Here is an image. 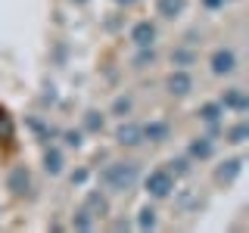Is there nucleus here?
<instances>
[{
    "label": "nucleus",
    "mask_w": 249,
    "mask_h": 233,
    "mask_svg": "<svg viewBox=\"0 0 249 233\" xmlns=\"http://www.w3.org/2000/svg\"><path fill=\"white\" fill-rule=\"evenodd\" d=\"M224 0H206V6H221Z\"/></svg>",
    "instance_id": "24"
},
{
    "label": "nucleus",
    "mask_w": 249,
    "mask_h": 233,
    "mask_svg": "<svg viewBox=\"0 0 249 233\" xmlns=\"http://www.w3.org/2000/svg\"><path fill=\"white\" fill-rule=\"evenodd\" d=\"M84 124H88L90 131H100V128H103V118H97V112H88V118H84Z\"/></svg>",
    "instance_id": "17"
},
{
    "label": "nucleus",
    "mask_w": 249,
    "mask_h": 233,
    "mask_svg": "<svg viewBox=\"0 0 249 233\" xmlns=\"http://www.w3.org/2000/svg\"><path fill=\"white\" fill-rule=\"evenodd\" d=\"M171 190H175V177H171V171H153L150 177H146V193L156 199H165L171 196Z\"/></svg>",
    "instance_id": "2"
},
{
    "label": "nucleus",
    "mask_w": 249,
    "mask_h": 233,
    "mask_svg": "<svg viewBox=\"0 0 249 233\" xmlns=\"http://www.w3.org/2000/svg\"><path fill=\"white\" fill-rule=\"evenodd\" d=\"M131 41H134L137 47H150L156 41V25L153 22H137L134 31H131Z\"/></svg>",
    "instance_id": "5"
},
{
    "label": "nucleus",
    "mask_w": 249,
    "mask_h": 233,
    "mask_svg": "<svg viewBox=\"0 0 249 233\" xmlns=\"http://www.w3.org/2000/svg\"><path fill=\"white\" fill-rule=\"evenodd\" d=\"M221 106H231V109H237V112H243V109L249 106L246 103V97H243V90H237V87H231L228 93L221 97Z\"/></svg>",
    "instance_id": "7"
},
{
    "label": "nucleus",
    "mask_w": 249,
    "mask_h": 233,
    "mask_svg": "<svg viewBox=\"0 0 249 233\" xmlns=\"http://www.w3.org/2000/svg\"><path fill=\"white\" fill-rule=\"evenodd\" d=\"M115 140H119L122 146H137L140 140H143V128H140V124H122V128L115 131Z\"/></svg>",
    "instance_id": "4"
},
{
    "label": "nucleus",
    "mask_w": 249,
    "mask_h": 233,
    "mask_svg": "<svg viewBox=\"0 0 249 233\" xmlns=\"http://www.w3.org/2000/svg\"><path fill=\"white\" fill-rule=\"evenodd\" d=\"M231 143H246V137H249V124H237V128H231Z\"/></svg>",
    "instance_id": "15"
},
{
    "label": "nucleus",
    "mask_w": 249,
    "mask_h": 233,
    "mask_svg": "<svg viewBox=\"0 0 249 233\" xmlns=\"http://www.w3.org/2000/svg\"><path fill=\"white\" fill-rule=\"evenodd\" d=\"M143 137H146V140H153V143H162V140L168 137V124H165V121H153V124H146V128H143Z\"/></svg>",
    "instance_id": "8"
},
{
    "label": "nucleus",
    "mask_w": 249,
    "mask_h": 233,
    "mask_svg": "<svg viewBox=\"0 0 249 233\" xmlns=\"http://www.w3.org/2000/svg\"><path fill=\"white\" fill-rule=\"evenodd\" d=\"M112 109H115V112H119V115H124V112H128V109H131V100H128V97L115 100V106H112Z\"/></svg>",
    "instance_id": "18"
},
{
    "label": "nucleus",
    "mask_w": 249,
    "mask_h": 233,
    "mask_svg": "<svg viewBox=\"0 0 249 233\" xmlns=\"http://www.w3.org/2000/svg\"><path fill=\"white\" fill-rule=\"evenodd\" d=\"M240 168H243V159H231V162H224V168H218V177L221 181H233L240 174Z\"/></svg>",
    "instance_id": "11"
},
{
    "label": "nucleus",
    "mask_w": 249,
    "mask_h": 233,
    "mask_svg": "<svg viewBox=\"0 0 249 233\" xmlns=\"http://www.w3.org/2000/svg\"><path fill=\"white\" fill-rule=\"evenodd\" d=\"M153 59H156V56H153V50H150V53H140V56H137V68H143L146 62H153Z\"/></svg>",
    "instance_id": "22"
},
{
    "label": "nucleus",
    "mask_w": 249,
    "mask_h": 233,
    "mask_svg": "<svg viewBox=\"0 0 249 233\" xmlns=\"http://www.w3.org/2000/svg\"><path fill=\"white\" fill-rule=\"evenodd\" d=\"M193 90V78L187 72H171L168 75V93H178V97H184V93Z\"/></svg>",
    "instance_id": "6"
},
{
    "label": "nucleus",
    "mask_w": 249,
    "mask_h": 233,
    "mask_svg": "<svg viewBox=\"0 0 249 233\" xmlns=\"http://www.w3.org/2000/svg\"><path fill=\"white\" fill-rule=\"evenodd\" d=\"M233 68H237V56H233V50H215L212 53V72L215 75H231Z\"/></svg>",
    "instance_id": "3"
},
{
    "label": "nucleus",
    "mask_w": 249,
    "mask_h": 233,
    "mask_svg": "<svg viewBox=\"0 0 249 233\" xmlns=\"http://www.w3.org/2000/svg\"><path fill=\"white\" fill-rule=\"evenodd\" d=\"M66 143L69 146H81V134H78V131H69V134H66Z\"/></svg>",
    "instance_id": "20"
},
{
    "label": "nucleus",
    "mask_w": 249,
    "mask_h": 233,
    "mask_svg": "<svg viewBox=\"0 0 249 233\" xmlns=\"http://www.w3.org/2000/svg\"><path fill=\"white\" fill-rule=\"evenodd\" d=\"M75 227H81V230H88L90 227V217H84V212H81V217L75 221Z\"/></svg>",
    "instance_id": "23"
},
{
    "label": "nucleus",
    "mask_w": 249,
    "mask_h": 233,
    "mask_svg": "<svg viewBox=\"0 0 249 233\" xmlns=\"http://www.w3.org/2000/svg\"><path fill=\"white\" fill-rule=\"evenodd\" d=\"M119 3H131V0H119Z\"/></svg>",
    "instance_id": "25"
},
{
    "label": "nucleus",
    "mask_w": 249,
    "mask_h": 233,
    "mask_svg": "<svg viewBox=\"0 0 249 233\" xmlns=\"http://www.w3.org/2000/svg\"><path fill=\"white\" fill-rule=\"evenodd\" d=\"M159 16H165V19H175L178 13L184 10V0H159Z\"/></svg>",
    "instance_id": "10"
},
{
    "label": "nucleus",
    "mask_w": 249,
    "mask_h": 233,
    "mask_svg": "<svg viewBox=\"0 0 249 233\" xmlns=\"http://www.w3.org/2000/svg\"><path fill=\"white\" fill-rule=\"evenodd\" d=\"M10 190L19 193V196L28 190V171H25V168H16L13 174H10Z\"/></svg>",
    "instance_id": "9"
},
{
    "label": "nucleus",
    "mask_w": 249,
    "mask_h": 233,
    "mask_svg": "<svg viewBox=\"0 0 249 233\" xmlns=\"http://www.w3.org/2000/svg\"><path fill=\"white\" fill-rule=\"evenodd\" d=\"M140 227H143V230H150V227H156V212H153V208H143V212H140Z\"/></svg>",
    "instance_id": "16"
},
{
    "label": "nucleus",
    "mask_w": 249,
    "mask_h": 233,
    "mask_svg": "<svg viewBox=\"0 0 249 233\" xmlns=\"http://www.w3.org/2000/svg\"><path fill=\"white\" fill-rule=\"evenodd\" d=\"M103 181L109 190H115V193H124V190H131L137 181V165L134 162H115V165H109L103 171Z\"/></svg>",
    "instance_id": "1"
},
{
    "label": "nucleus",
    "mask_w": 249,
    "mask_h": 233,
    "mask_svg": "<svg viewBox=\"0 0 249 233\" xmlns=\"http://www.w3.org/2000/svg\"><path fill=\"white\" fill-rule=\"evenodd\" d=\"M171 168H175V174H184V171H187V159H171Z\"/></svg>",
    "instance_id": "21"
},
{
    "label": "nucleus",
    "mask_w": 249,
    "mask_h": 233,
    "mask_svg": "<svg viewBox=\"0 0 249 233\" xmlns=\"http://www.w3.org/2000/svg\"><path fill=\"white\" fill-rule=\"evenodd\" d=\"M218 115H221V106H218V103H206L199 109V118H206V121H215Z\"/></svg>",
    "instance_id": "14"
},
{
    "label": "nucleus",
    "mask_w": 249,
    "mask_h": 233,
    "mask_svg": "<svg viewBox=\"0 0 249 233\" xmlns=\"http://www.w3.org/2000/svg\"><path fill=\"white\" fill-rule=\"evenodd\" d=\"M175 62H178V66H187V62H193V53L178 50V53H175Z\"/></svg>",
    "instance_id": "19"
},
{
    "label": "nucleus",
    "mask_w": 249,
    "mask_h": 233,
    "mask_svg": "<svg viewBox=\"0 0 249 233\" xmlns=\"http://www.w3.org/2000/svg\"><path fill=\"white\" fill-rule=\"evenodd\" d=\"M44 165H47V171H50V174H59L62 171V155L56 152V150H50L44 155Z\"/></svg>",
    "instance_id": "13"
},
{
    "label": "nucleus",
    "mask_w": 249,
    "mask_h": 233,
    "mask_svg": "<svg viewBox=\"0 0 249 233\" xmlns=\"http://www.w3.org/2000/svg\"><path fill=\"white\" fill-rule=\"evenodd\" d=\"M212 152H215V146L209 143L206 137H199L196 143H190V155H196V159H209V155H212Z\"/></svg>",
    "instance_id": "12"
}]
</instances>
